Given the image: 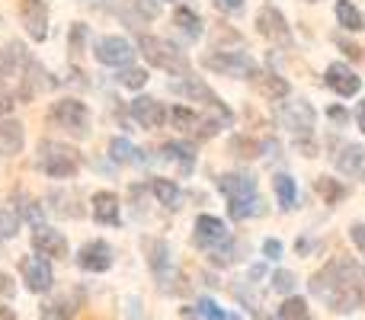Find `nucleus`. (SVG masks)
<instances>
[{
    "label": "nucleus",
    "mask_w": 365,
    "mask_h": 320,
    "mask_svg": "<svg viewBox=\"0 0 365 320\" xmlns=\"http://www.w3.org/2000/svg\"><path fill=\"white\" fill-rule=\"evenodd\" d=\"M83 36H87V26H83V23H74V29H71V51H74V55H77V48H81Z\"/></svg>",
    "instance_id": "nucleus-43"
},
{
    "label": "nucleus",
    "mask_w": 365,
    "mask_h": 320,
    "mask_svg": "<svg viewBox=\"0 0 365 320\" xmlns=\"http://www.w3.org/2000/svg\"><path fill=\"white\" fill-rule=\"evenodd\" d=\"M192 314L199 317V320H240L237 314H231V311L218 308V304H215L212 298H199V304H195Z\"/></svg>",
    "instance_id": "nucleus-33"
},
{
    "label": "nucleus",
    "mask_w": 365,
    "mask_h": 320,
    "mask_svg": "<svg viewBox=\"0 0 365 320\" xmlns=\"http://www.w3.org/2000/svg\"><path fill=\"white\" fill-rule=\"evenodd\" d=\"M272 189H276V199H279V205L289 212V208H295V199H298V186H295V180H292L289 173H279L276 180H272Z\"/></svg>",
    "instance_id": "nucleus-30"
},
{
    "label": "nucleus",
    "mask_w": 365,
    "mask_h": 320,
    "mask_svg": "<svg viewBox=\"0 0 365 320\" xmlns=\"http://www.w3.org/2000/svg\"><path fill=\"white\" fill-rule=\"evenodd\" d=\"M19 23L29 38L45 42L48 38V4L45 0H19Z\"/></svg>",
    "instance_id": "nucleus-10"
},
{
    "label": "nucleus",
    "mask_w": 365,
    "mask_h": 320,
    "mask_svg": "<svg viewBox=\"0 0 365 320\" xmlns=\"http://www.w3.org/2000/svg\"><path fill=\"white\" fill-rule=\"evenodd\" d=\"M182 77H186V81H173V83H170L173 93L186 96V100H195V103H205V106L212 109V113L218 115L221 122H225V125H231V119H234L231 109H227L225 103H221L218 96H215V90L208 87V83H202L199 77H192V74H182Z\"/></svg>",
    "instance_id": "nucleus-5"
},
{
    "label": "nucleus",
    "mask_w": 365,
    "mask_h": 320,
    "mask_svg": "<svg viewBox=\"0 0 365 320\" xmlns=\"http://www.w3.org/2000/svg\"><path fill=\"white\" fill-rule=\"evenodd\" d=\"M151 192H154V199H158L164 208H180L182 192H180V186L173 180H164V176L151 180Z\"/></svg>",
    "instance_id": "nucleus-28"
},
{
    "label": "nucleus",
    "mask_w": 365,
    "mask_h": 320,
    "mask_svg": "<svg viewBox=\"0 0 365 320\" xmlns=\"http://www.w3.org/2000/svg\"><path fill=\"white\" fill-rule=\"evenodd\" d=\"M19 276H23L26 289L32 295H45L55 285V272H51V263L45 257H23L19 259Z\"/></svg>",
    "instance_id": "nucleus-8"
},
{
    "label": "nucleus",
    "mask_w": 365,
    "mask_h": 320,
    "mask_svg": "<svg viewBox=\"0 0 365 320\" xmlns=\"http://www.w3.org/2000/svg\"><path fill=\"white\" fill-rule=\"evenodd\" d=\"M317 192H321V199L327 202V205H336V202L346 195V186H343L340 180H330V176H321L317 180Z\"/></svg>",
    "instance_id": "nucleus-35"
},
{
    "label": "nucleus",
    "mask_w": 365,
    "mask_h": 320,
    "mask_svg": "<svg viewBox=\"0 0 365 320\" xmlns=\"http://www.w3.org/2000/svg\"><path fill=\"white\" fill-rule=\"evenodd\" d=\"M263 253H266V259H279L282 257V240H276V237L263 240Z\"/></svg>",
    "instance_id": "nucleus-41"
},
{
    "label": "nucleus",
    "mask_w": 365,
    "mask_h": 320,
    "mask_svg": "<svg viewBox=\"0 0 365 320\" xmlns=\"http://www.w3.org/2000/svg\"><path fill=\"white\" fill-rule=\"evenodd\" d=\"M311 295L321 298L327 308L349 314L365 304V269L349 257L330 259L324 269L311 276Z\"/></svg>",
    "instance_id": "nucleus-1"
},
{
    "label": "nucleus",
    "mask_w": 365,
    "mask_h": 320,
    "mask_svg": "<svg viewBox=\"0 0 365 320\" xmlns=\"http://www.w3.org/2000/svg\"><path fill=\"white\" fill-rule=\"evenodd\" d=\"M356 122H359V128H362V135H365V100L356 106Z\"/></svg>",
    "instance_id": "nucleus-45"
},
{
    "label": "nucleus",
    "mask_w": 365,
    "mask_h": 320,
    "mask_svg": "<svg viewBox=\"0 0 365 320\" xmlns=\"http://www.w3.org/2000/svg\"><path fill=\"white\" fill-rule=\"evenodd\" d=\"M173 26H180V32H182V36H189L192 42L202 36V16L192 10V6H186V4L173 10Z\"/></svg>",
    "instance_id": "nucleus-27"
},
{
    "label": "nucleus",
    "mask_w": 365,
    "mask_h": 320,
    "mask_svg": "<svg viewBox=\"0 0 365 320\" xmlns=\"http://www.w3.org/2000/svg\"><path fill=\"white\" fill-rule=\"evenodd\" d=\"M132 119L138 122L141 128H160L167 122V109H164V103H158L154 96H138V100H132Z\"/></svg>",
    "instance_id": "nucleus-16"
},
{
    "label": "nucleus",
    "mask_w": 365,
    "mask_h": 320,
    "mask_svg": "<svg viewBox=\"0 0 365 320\" xmlns=\"http://www.w3.org/2000/svg\"><path fill=\"white\" fill-rule=\"evenodd\" d=\"M13 106H16V96H13V90H6L4 83H0V115H10Z\"/></svg>",
    "instance_id": "nucleus-40"
},
{
    "label": "nucleus",
    "mask_w": 365,
    "mask_h": 320,
    "mask_svg": "<svg viewBox=\"0 0 365 320\" xmlns=\"http://www.w3.org/2000/svg\"><path fill=\"white\" fill-rule=\"evenodd\" d=\"M279 320H308V304H304V298H298V295L285 298L282 308H279Z\"/></svg>",
    "instance_id": "nucleus-36"
},
{
    "label": "nucleus",
    "mask_w": 365,
    "mask_h": 320,
    "mask_svg": "<svg viewBox=\"0 0 365 320\" xmlns=\"http://www.w3.org/2000/svg\"><path fill=\"white\" fill-rule=\"evenodd\" d=\"M48 122L55 128H61L64 135H71V138H87L90 135V109L81 100H71V96L51 103Z\"/></svg>",
    "instance_id": "nucleus-4"
},
{
    "label": "nucleus",
    "mask_w": 365,
    "mask_h": 320,
    "mask_svg": "<svg viewBox=\"0 0 365 320\" xmlns=\"http://www.w3.org/2000/svg\"><path fill=\"white\" fill-rule=\"evenodd\" d=\"M272 289H276V291H282V295H289V291L295 289V276H292L289 269H279V272H272Z\"/></svg>",
    "instance_id": "nucleus-39"
},
{
    "label": "nucleus",
    "mask_w": 365,
    "mask_h": 320,
    "mask_svg": "<svg viewBox=\"0 0 365 320\" xmlns=\"http://www.w3.org/2000/svg\"><path fill=\"white\" fill-rule=\"evenodd\" d=\"M336 170L343 176H353V180H365V148L343 145V151L336 154Z\"/></svg>",
    "instance_id": "nucleus-22"
},
{
    "label": "nucleus",
    "mask_w": 365,
    "mask_h": 320,
    "mask_svg": "<svg viewBox=\"0 0 365 320\" xmlns=\"http://www.w3.org/2000/svg\"><path fill=\"white\" fill-rule=\"evenodd\" d=\"M0 320H19L16 314H13L10 308H4V304H0Z\"/></svg>",
    "instance_id": "nucleus-46"
},
{
    "label": "nucleus",
    "mask_w": 365,
    "mask_h": 320,
    "mask_svg": "<svg viewBox=\"0 0 365 320\" xmlns=\"http://www.w3.org/2000/svg\"><path fill=\"white\" fill-rule=\"evenodd\" d=\"M16 227H19V215L13 212V205H4L0 202V237H16Z\"/></svg>",
    "instance_id": "nucleus-37"
},
{
    "label": "nucleus",
    "mask_w": 365,
    "mask_h": 320,
    "mask_svg": "<svg viewBox=\"0 0 365 320\" xmlns=\"http://www.w3.org/2000/svg\"><path fill=\"white\" fill-rule=\"evenodd\" d=\"M327 87L336 90L340 96H356L362 90V81L353 74V68H346V64H330L327 68Z\"/></svg>",
    "instance_id": "nucleus-21"
},
{
    "label": "nucleus",
    "mask_w": 365,
    "mask_h": 320,
    "mask_svg": "<svg viewBox=\"0 0 365 320\" xmlns=\"http://www.w3.org/2000/svg\"><path fill=\"white\" fill-rule=\"evenodd\" d=\"M231 151L237 154V158L250 160V158H259V154H266V151H279V145H276V141H257V138L240 135V138L231 141Z\"/></svg>",
    "instance_id": "nucleus-26"
},
{
    "label": "nucleus",
    "mask_w": 365,
    "mask_h": 320,
    "mask_svg": "<svg viewBox=\"0 0 365 320\" xmlns=\"http://www.w3.org/2000/svg\"><path fill=\"white\" fill-rule=\"evenodd\" d=\"M36 167L42 170L48 180H71V176L81 173L83 158H81V151H77L74 145H64V141L45 138L42 145H38Z\"/></svg>",
    "instance_id": "nucleus-2"
},
{
    "label": "nucleus",
    "mask_w": 365,
    "mask_h": 320,
    "mask_svg": "<svg viewBox=\"0 0 365 320\" xmlns=\"http://www.w3.org/2000/svg\"><path fill=\"white\" fill-rule=\"evenodd\" d=\"M141 247H145V253H148V266H151V272L160 279V289H164V282L170 279V247L160 237H145Z\"/></svg>",
    "instance_id": "nucleus-17"
},
{
    "label": "nucleus",
    "mask_w": 365,
    "mask_h": 320,
    "mask_svg": "<svg viewBox=\"0 0 365 320\" xmlns=\"http://www.w3.org/2000/svg\"><path fill=\"white\" fill-rule=\"evenodd\" d=\"M113 259H115V253L106 240H87L81 247V253H77V266L83 272H106V269H113Z\"/></svg>",
    "instance_id": "nucleus-11"
},
{
    "label": "nucleus",
    "mask_w": 365,
    "mask_h": 320,
    "mask_svg": "<svg viewBox=\"0 0 365 320\" xmlns=\"http://www.w3.org/2000/svg\"><path fill=\"white\" fill-rule=\"evenodd\" d=\"M311 4H314V0H311Z\"/></svg>",
    "instance_id": "nucleus-47"
},
{
    "label": "nucleus",
    "mask_w": 365,
    "mask_h": 320,
    "mask_svg": "<svg viewBox=\"0 0 365 320\" xmlns=\"http://www.w3.org/2000/svg\"><path fill=\"white\" fill-rule=\"evenodd\" d=\"M115 81H119L122 87H128V90H141L148 83V71L145 68H122V74L115 77Z\"/></svg>",
    "instance_id": "nucleus-38"
},
{
    "label": "nucleus",
    "mask_w": 365,
    "mask_h": 320,
    "mask_svg": "<svg viewBox=\"0 0 365 320\" xmlns=\"http://www.w3.org/2000/svg\"><path fill=\"white\" fill-rule=\"evenodd\" d=\"M279 119H282V125L289 128V132L304 135V138H308L311 128H314V109H311V103H304V100L285 103V106L279 109Z\"/></svg>",
    "instance_id": "nucleus-15"
},
{
    "label": "nucleus",
    "mask_w": 365,
    "mask_h": 320,
    "mask_svg": "<svg viewBox=\"0 0 365 320\" xmlns=\"http://www.w3.org/2000/svg\"><path fill=\"white\" fill-rule=\"evenodd\" d=\"M215 4V10H221V13H240L244 10V0H212Z\"/></svg>",
    "instance_id": "nucleus-42"
},
{
    "label": "nucleus",
    "mask_w": 365,
    "mask_h": 320,
    "mask_svg": "<svg viewBox=\"0 0 365 320\" xmlns=\"http://www.w3.org/2000/svg\"><path fill=\"white\" fill-rule=\"evenodd\" d=\"M138 154L141 151L128 138H113V141H109V158H113L115 163H138L141 160Z\"/></svg>",
    "instance_id": "nucleus-32"
},
{
    "label": "nucleus",
    "mask_w": 365,
    "mask_h": 320,
    "mask_svg": "<svg viewBox=\"0 0 365 320\" xmlns=\"http://www.w3.org/2000/svg\"><path fill=\"white\" fill-rule=\"evenodd\" d=\"M32 250H36V257H45V259H64L71 247L61 231H55L48 224H36L32 227Z\"/></svg>",
    "instance_id": "nucleus-9"
},
{
    "label": "nucleus",
    "mask_w": 365,
    "mask_h": 320,
    "mask_svg": "<svg viewBox=\"0 0 365 320\" xmlns=\"http://www.w3.org/2000/svg\"><path fill=\"white\" fill-rule=\"evenodd\" d=\"M83 298H87V291L77 285V289H71L64 298H55V301L45 304V308H42V320H71L77 311L83 308Z\"/></svg>",
    "instance_id": "nucleus-18"
},
{
    "label": "nucleus",
    "mask_w": 365,
    "mask_h": 320,
    "mask_svg": "<svg viewBox=\"0 0 365 320\" xmlns=\"http://www.w3.org/2000/svg\"><path fill=\"white\" fill-rule=\"evenodd\" d=\"M218 189L227 195V202L250 199V195H257V180L250 173H225L218 176Z\"/></svg>",
    "instance_id": "nucleus-20"
},
{
    "label": "nucleus",
    "mask_w": 365,
    "mask_h": 320,
    "mask_svg": "<svg viewBox=\"0 0 365 320\" xmlns=\"http://www.w3.org/2000/svg\"><path fill=\"white\" fill-rule=\"evenodd\" d=\"M253 83H257V90L266 96V100H285L289 96V81L279 74H272V71H253Z\"/></svg>",
    "instance_id": "nucleus-23"
},
{
    "label": "nucleus",
    "mask_w": 365,
    "mask_h": 320,
    "mask_svg": "<svg viewBox=\"0 0 365 320\" xmlns=\"http://www.w3.org/2000/svg\"><path fill=\"white\" fill-rule=\"evenodd\" d=\"M160 154H164V160L177 163L180 176H189L195 167V148L192 145H182V141H167L164 148H160Z\"/></svg>",
    "instance_id": "nucleus-24"
},
{
    "label": "nucleus",
    "mask_w": 365,
    "mask_h": 320,
    "mask_svg": "<svg viewBox=\"0 0 365 320\" xmlns=\"http://www.w3.org/2000/svg\"><path fill=\"white\" fill-rule=\"evenodd\" d=\"M225 240H231V234H227V224L221 218H215V215H199V218H195V247L215 250V247H221Z\"/></svg>",
    "instance_id": "nucleus-13"
},
{
    "label": "nucleus",
    "mask_w": 365,
    "mask_h": 320,
    "mask_svg": "<svg viewBox=\"0 0 365 320\" xmlns=\"http://www.w3.org/2000/svg\"><path fill=\"white\" fill-rule=\"evenodd\" d=\"M349 237H353V244L362 250V257H365V224H353L349 227Z\"/></svg>",
    "instance_id": "nucleus-44"
},
{
    "label": "nucleus",
    "mask_w": 365,
    "mask_h": 320,
    "mask_svg": "<svg viewBox=\"0 0 365 320\" xmlns=\"http://www.w3.org/2000/svg\"><path fill=\"white\" fill-rule=\"evenodd\" d=\"M119 16L125 19V26H132V29H138V26H145L148 19L158 16V6L145 4V0H125V4L119 6Z\"/></svg>",
    "instance_id": "nucleus-25"
},
{
    "label": "nucleus",
    "mask_w": 365,
    "mask_h": 320,
    "mask_svg": "<svg viewBox=\"0 0 365 320\" xmlns=\"http://www.w3.org/2000/svg\"><path fill=\"white\" fill-rule=\"evenodd\" d=\"M336 19H340V26L343 29H349V32L365 29V19H362L359 6H353L349 0H336Z\"/></svg>",
    "instance_id": "nucleus-31"
},
{
    "label": "nucleus",
    "mask_w": 365,
    "mask_h": 320,
    "mask_svg": "<svg viewBox=\"0 0 365 320\" xmlns=\"http://www.w3.org/2000/svg\"><path fill=\"white\" fill-rule=\"evenodd\" d=\"M202 68L215 71V74H225V77H253L257 61L247 51H208L202 58Z\"/></svg>",
    "instance_id": "nucleus-6"
},
{
    "label": "nucleus",
    "mask_w": 365,
    "mask_h": 320,
    "mask_svg": "<svg viewBox=\"0 0 365 320\" xmlns=\"http://www.w3.org/2000/svg\"><path fill=\"white\" fill-rule=\"evenodd\" d=\"M263 199L259 195H250V199H237V202H227V215H231L234 221H247V218H257V215H263Z\"/></svg>",
    "instance_id": "nucleus-29"
},
{
    "label": "nucleus",
    "mask_w": 365,
    "mask_h": 320,
    "mask_svg": "<svg viewBox=\"0 0 365 320\" xmlns=\"http://www.w3.org/2000/svg\"><path fill=\"white\" fill-rule=\"evenodd\" d=\"M119 195L109 192V189H100V192L90 195V212H93L96 224H106V227H119L122 224V212H119Z\"/></svg>",
    "instance_id": "nucleus-14"
},
{
    "label": "nucleus",
    "mask_w": 365,
    "mask_h": 320,
    "mask_svg": "<svg viewBox=\"0 0 365 320\" xmlns=\"http://www.w3.org/2000/svg\"><path fill=\"white\" fill-rule=\"evenodd\" d=\"M257 29H259V36L269 38V42H276V45L292 42V29H289L285 16L276 10V6H263V10L257 13Z\"/></svg>",
    "instance_id": "nucleus-12"
},
{
    "label": "nucleus",
    "mask_w": 365,
    "mask_h": 320,
    "mask_svg": "<svg viewBox=\"0 0 365 320\" xmlns=\"http://www.w3.org/2000/svg\"><path fill=\"white\" fill-rule=\"evenodd\" d=\"M138 48L141 55H145L148 64H154V68L167 71V74H189V58L186 51H180L173 42H167V38L160 36H141L138 38Z\"/></svg>",
    "instance_id": "nucleus-3"
},
{
    "label": "nucleus",
    "mask_w": 365,
    "mask_h": 320,
    "mask_svg": "<svg viewBox=\"0 0 365 320\" xmlns=\"http://www.w3.org/2000/svg\"><path fill=\"white\" fill-rule=\"evenodd\" d=\"M26 148V128L23 122H16L13 115H0V154L16 158Z\"/></svg>",
    "instance_id": "nucleus-19"
},
{
    "label": "nucleus",
    "mask_w": 365,
    "mask_h": 320,
    "mask_svg": "<svg viewBox=\"0 0 365 320\" xmlns=\"http://www.w3.org/2000/svg\"><path fill=\"white\" fill-rule=\"evenodd\" d=\"M167 119H170L173 128H180V132H195V128H199V122H202L189 106H173L170 113H167Z\"/></svg>",
    "instance_id": "nucleus-34"
},
{
    "label": "nucleus",
    "mask_w": 365,
    "mask_h": 320,
    "mask_svg": "<svg viewBox=\"0 0 365 320\" xmlns=\"http://www.w3.org/2000/svg\"><path fill=\"white\" fill-rule=\"evenodd\" d=\"M93 58L100 64H106V68H128L135 58V48H132V42L122 36H103V38H96V45H93Z\"/></svg>",
    "instance_id": "nucleus-7"
}]
</instances>
